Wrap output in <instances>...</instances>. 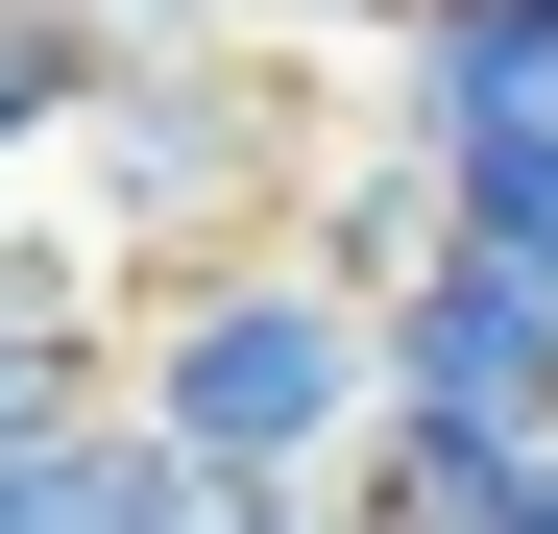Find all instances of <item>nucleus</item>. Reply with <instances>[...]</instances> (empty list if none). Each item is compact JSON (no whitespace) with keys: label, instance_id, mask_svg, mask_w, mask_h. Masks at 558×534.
<instances>
[{"label":"nucleus","instance_id":"obj_1","mask_svg":"<svg viewBox=\"0 0 558 534\" xmlns=\"http://www.w3.org/2000/svg\"><path fill=\"white\" fill-rule=\"evenodd\" d=\"M122 413L170 437V462H219V486H340L364 413H389V316H364L292 219L195 243V267L122 292Z\"/></svg>","mask_w":558,"mask_h":534},{"label":"nucleus","instance_id":"obj_2","mask_svg":"<svg viewBox=\"0 0 558 534\" xmlns=\"http://www.w3.org/2000/svg\"><path fill=\"white\" fill-rule=\"evenodd\" d=\"M292 49H316V25H122V49H98L73 195H98L122 267H195V243H267V219H292V170H316Z\"/></svg>","mask_w":558,"mask_h":534},{"label":"nucleus","instance_id":"obj_3","mask_svg":"<svg viewBox=\"0 0 558 534\" xmlns=\"http://www.w3.org/2000/svg\"><path fill=\"white\" fill-rule=\"evenodd\" d=\"M364 316H389V413L413 437H558V267L437 219V267H389Z\"/></svg>","mask_w":558,"mask_h":534},{"label":"nucleus","instance_id":"obj_4","mask_svg":"<svg viewBox=\"0 0 558 534\" xmlns=\"http://www.w3.org/2000/svg\"><path fill=\"white\" fill-rule=\"evenodd\" d=\"M122 292H146V267L98 243V195H73V219H0V437H49V413H98V389H122V365H98Z\"/></svg>","mask_w":558,"mask_h":534},{"label":"nucleus","instance_id":"obj_5","mask_svg":"<svg viewBox=\"0 0 558 534\" xmlns=\"http://www.w3.org/2000/svg\"><path fill=\"white\" fill-rule=\"evenodd\" d=\"M195 510V462L98 389V413H49V437H0V534H170Z\"/></svg>","mask_w":558,"mask_h":534},{"label":"nucleus","instance_id":"obj_6","mask_svg":"<svg viewBox=\"0 0 558 534\" xmlns=\"http://www.w3.org/2000/svg\"><path fill=\"white\" fill-rule=\"evenodd\" d=\"M437 219H461V195H437V146H413V122H364V146H316V170H292V243L340 267V292L437 267Z\"/></svg>","mask_w":558,"mask_h":534},{"label":"nucleus","instance_id":"obj_7","mask_svg":"<svg viewBox=\"0 0 558 534\" xmlns=\"http://www.w3.org/2000/svg\"><path fill=\"white\" fill-rule=\"evenodd\" d=\"M558 98V0H389V122H486Z\"/></svg>","mask_w":558,"mask_h":534},{"label":"nucleus","instance_id":"obj_8","mask_svg":"<svg viewBox=\"0 0 558 534\" xmlns=\"http://www.w3.org/2000/svg\"><path fill=\"white\" fill-rule=\"evenodd\" d=\"M437 146V195H461V243H510V267H558V98H486V122H413Z\"/></svg>","mask_w":558,"mask_h":534},{"label":"nucleus","instance_id":"obj_9","mask_svg":"<svg viewBox=\"0 0 558 534\" xmlns=\"http://www.w3.org/2000/svg\"><path fill=\"white\" fill-rule=\"evenodd\" d=\"M98 49H122L98 0H0V170H49L73 122H98Z\"/></svg>","mask_w":558,"mask_h":534},{"label":"nucleus","instance_id":"obj_10","mask_svg":"<svg viewBox=\"0 0 558 534\" xmlns=\"http://www.w3.org/2000/svg\"><path fill=\"white\" fill-rule=\"evenodd\" d=\"M170 534H340V486H219V462H195V510H170Z\"/></svg>","mask_w":558,"mask_h":534},{"label":"nucleus","instance_id":"obj_11","mask_svg":"<svg viewBox=\"0 0 558 534\" xmlns=\"http://www.w3.org/2000/svg\"><path fill=\"white\" fill-rule=\"evenodd\" d=\"M267 25H364V49H389V0H267Z\"/></svg>","mask_w":558,"mask_h":534}]
</instances>
